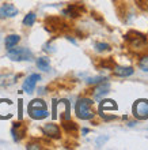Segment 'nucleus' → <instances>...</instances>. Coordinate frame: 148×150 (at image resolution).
I'll use <instances>...</instances> for the list:
<instances>
[{"label": "nucleus", "instance_id": "6", "mask_svg": "<svg viewBox=\"0 0 148 150\" xmlns=\"http://www.w3.org/2000/svg\"><path fill=\"white\" fill-rule=\"evenodd\" d=\"M42 134L49 139H60L61 138V128L55 123H48L41 128Z\"/></svg>", "mask_w": 148, "mask_h": 150}, {"label": "nucleus", "instance_id": "3", "mask_svg": "<svg viewBox=\"0 0 148 150\" xmlns=\"http://www.w3.org/2000/svg\"><path fill=\"white\" fill-rule=\"evenodd\" d=\"M7 57L12 62H31L34 59V55L26 47H14L7 49Z\"/></svg>", "mask_w": 148, "mask_h": 150}, {"label": "nucleus", "instance_id": "24", "mask_svg": "<svg viewBox=\"0 0 148 150\" xmlns=\"http://www.w3.org/2000/svg\"><path fill=\"white\" fill-rule=\"evenodd\" d=\"M23 101L22 100H19L18 101V117H19V120H22L23 119V111H22V105H23Z\"/></svg>", "mask_w": 148, "mask_h": 150}, {"label": "nucleus", "instance_id": "20", "mask_svg": "<svg viewBox=\"0 0 148 150\" xmlns=\"http://www.w3.org/2000/svg\"><path fill=\"white\" fill-rule=\"evenodd\" d=\"M139 68H140L141 71L148 72V53H144L140 57V60H139Z\"/></svg>", "mask_w": 148, "mask_h": 150}, {"label": "nucleus", "instance_id": "4", "mask_svg": "<svg viewBox=\"0 0 148 150\" xmlns=\"http://www.w3.org/2000/svg\"><path fill=\"white\" fill-rule=\"evenodd\" d=\"M132 113L137 120H147L148 119V100L147 98L136 100L132 107Z\"/></svg>", "mask_w": 148, "mask_h": 150}, {"label": "nucleus", "instance_id": "7", "mask_svg": "<svg viewBox=\"0 0 148 150\" xmlns=\"http://www.w3.org/2000/svg\"><path fill=\"white\" fill-rule=\"evenodd\" d=\"M38 81H41V75L39 74H30L27 78L23 81V83H22V90H23L25 93H27V94H31V93L34 91Z\"/></svg>", "mask_w": 148, "mask_h": 150}, {"label": "nucleus", "instance_id": "22", "mask_svg": "<svg viewBox=\"0 0 148 150\" xmlns=\"http://www.w3.org/2000/svg\"><path fill=\"white\" fill-rule=\"evenodd\" d=\"M103 81H106L105 76H93V78H87L86 79V83L87 85H98V83H101L103 82Z\"/></svg>", "mask_w": 148, "mask_h": 150}, {"label": "nucleus", "instance_id": "18", "mask_svg": "<svg viewBox=\"0 0 148 150\" xmlns=\"http://www.w3.org/2000/svg\"><path fill=\"white\" fill-rule=\"evenodd\" d=\"M15 79L16 76H14V75H0V86H10V85H12V83H15Z\"/></svg>", "mask_w": 148, "mask_h": 150}, {"label": "nucleus", "instance_id": "12", "mask_svg": "<svg viewBox=\"0 0 148 150\" xmlns=\"http://www.w3.org/2000/svg\"><path fill=\"white\" fill-rule=\"evenodd\" d=\"M11 135H12V139H14L15 142H19L20 139L25 137V128H23V126H22L20 122H15L12 124Z\"/></svg>", "mask_w": 148, "mask_h": 150}, {"label": "nucleus", "instance_id": "17", "mask_svg": "<svg viewBox=\"0 0 148 150\" xmlns=\"http://www.w3.org/2000/svg\"><path fill=\"white\" fill-rule=\"evenodd\" d=\"M35 19H37V14L31 11V12H29L27 15H25L22 23H23V26H26V28H31V26L35 23Z\"/></svg>", "mask_w": 148, "mask_h": 150}, {"label": "nucleus", "instance_id": "10", "mask_svg": "<svg viewBox=\"0 0 148 150\" xmlns=\"http://www.w3.org/2000/svg\"><path fill=\"white\" fill-rule=\"evenodd\" d=\"M113 72L116 76H120V78H126V76H130V75L135 74V68L129 67V66H113Z\"/></svg>", "mask_w": 148, "mask_h": 150}, {"label": "nucleus", "instance_id": "14", "mask_svg": "<svg viewBox=\"0 0 148 150\" xmlns=\"http://www.w3.org/2000/svg\"><path fill=\"white\" fill-rule=\"evenodd\" d=\"M20 41V36L19 34H8L4 40V45H6V49H10V48L16 47Z\"/></svg>", "mask_w": 148, "mask_h": 150}, {"label": "nucleus", "instance_id": "25", "mask_svg": "<svg viewBox=\"0 0 148 150\" xmlns=\"http://www.w3.org/2000/svg\"><path fill=\"white\" fill-rule=\"evenodd\" d=\"M43 51H46V52H55L56 49H53V47H52V44H45L43 45Z\"/></svg>", "mask_w": 148, "mask_h": 150}, {"label": "nucleus", "instance_id": "11", "mask_svg": "<svg viewBox=\"0 0 148 150\" xmlns=\"http://www.w3.org/2000/svg\"><path fill=\"white\" fill-rule=\"evenodd\" d=\"M11 107H12L11 100H0V119L11 117L12 116Z\"/></svg>", "mask_w": 148, "mask_h": 150}, {"label": "nucleus", "instance_id": "5", "mask_svg": "<svg viewBox=\"0 0 148 150\" xmlns=\"http://www.w3.org/2000/svg\"><path fill=\"white\" fill-rule=\"evenodd\" d=\"M126 41L129 42V47L132 49H143L147 45V36L137 32H130L125 36Z\"/></svg>", "mask_w": 148, "mask_h": 150}, {"label": "nucleus", "instance_id": "16", "mask_svg": "<svg viewBox=\"0 0 148 150\" xmlns=\"http://www.w3.org/2000/svg\"><path fill=\"white\" fill-rule=\"evenodd\" d=\"M64 16H67V18H78L79 14H80V11H79L78 6H68L67 8H64L61 12Z\"/></svg>", "mask_w": 148, "mask_h": 150}, {"label": "nucleus", "instance_id": "9", "mask_svg": "<svg viewBox=\"0 0 148 150\" xmlns=\"http://www.w3.org/2000/svg\"><path fill=\"white\" fill-rule=\"evenodd\" d=\"M18 8L11 3H4L0 7V19H7V18H14L18 15Z\"/></svg>", "mask_w": 148, "mask_h": 150}, {"label": "nucleus", "instance_id": "26", "mask_svg": "<svg viewBox=\"0 0 148 150\" xmlns=\"http://www.w3.org/2000/svg\"><path fill=\"white\" fill-rule=\"evenodd\" d=\"M67 38L69 40V41H71V42H72V44H76V40H75V38H72V37H71V36H67Z\"/></svg>", "mask_w": 148, "mask_h": 150}, {"label": "nucleus", "instance_id": "13", "mask_svg": "<svg viewBox=\"0 0 148 150\" xmlns=\"http://www.w3.org/2000/svg\"><path fill=\"white\" fill-rule=\"evenodd\" d=\"M118 109V105L116 104V101L113 100H101V104H99V115L101 113H106L109 111H117Z\"/></svg>", "mask_w": 148, "mask_h": 150}, {"label": "nucleus", "instance_id": "8", "mask_svg": "<svg viewBox=\"0 0 148 150\" xmlns=\"http://www.w3.org/2000/svg\"><path fill=\"white\" fill-rule=\"evenodd\" d=\"M109 93H110V83L103 81V82L95 85V87H94V90H93V98L97 100V101H101Z\"/></svg>", "mask_w": 148, "mask_h": 150}, {"label": "nucleus", "instance_id": "2", "mask_svg": "<svg viewBox=\"0 0 148 150\" xmlns=\"http://www.w3.org/2000/svg\"><path fill=\"white\" fill-rule=\"evenodd\" d=\"M27 113L33 120H43L49 116L48 104L42 98L31 100L27 105Z\"/></svg>", "mask_w": 148, "mask_h": 150}, {"label": "nucleus", "instance_id": "1", "mask_svg": "<svg viewBox=\"0 0 148 150\" xmlns=\"http://www.w3.org/2000/svg\"><path fill=\"white\" fill-rule=\"evenodd\" d=\"M94 101L93 98L88 97H80L78 98L75 104V115L76 117L80 120H93L95 117V112H94Z\"/></svg>", "mask_w": 148, "mask_h": 150}, {"label": "nucleus", "instance_id": "21", "mask_svg": "<svg viewBox=\"0 0 148 150\" xmlns=\"http://www.w3.org/2000/svg\"><path fill=\"white\" fill-rule=\"evenodd\" d=\"M95 51L99 52V53H103V52L110 51V45L107 42H95Z\"/></svg>", "mask_w": 148, "mask_h": 150}, {"label": "nucleus", "instance_id": "23", "mask_svg": "<svg viewBox=\"0 0 148 150\" xmlns=\"http://www.w3.org/2000/svg\"><path fill=\"white\" fill-rule=\"evenodd\" d=\"M26 149L27 150H41L42 149V145L39 142H29L26 145Z\"/></svg>", "mask_w": 148, "mask_h": 150}, {"label": "nucleus", "instance_id": "27", "mask_svg": "<svg viewBox=\"0 0 148 150\" xmlns=\"http://www.w3.org/2000/svg\"><path fill=\"white\" fill-rule=\"evenodd\" d=\"M88 132H90V130H88V128H83V130H82V134H83V135L88 134Z\"/></svg>", "mask_w": 148, "mask_h": 150}, {"label": "nucleus", "instance_id": "19", "mask_svg": "<svg viewBox=\"0 0 148 150\" xmlns=\"http://www.w3.org/2000/svg\"><path fill=\"white\" fill-rule=\"evenodd\" d=\"M62 128L67 132H76L78 131V126L74 122H71V120H62Z\"/></svg>", "mask_w": 148, "mask_h": 150}, {"label": "nucleus", "instance_id": "15", "mask_svg": "<svg viewBox=\"0 0 148 150\" xmlns=\"http://www.w3.org/2000/svg\"><path fill=\"white\" fill-rule=\"evenodd\" d=\"M35 64H37L38 70H41V71H49V70H51V60H49V57H46V56L38 57L37 62H35Z\"/></svg>", "mask_w": 148, "mask_h": 150}]
</instances>
